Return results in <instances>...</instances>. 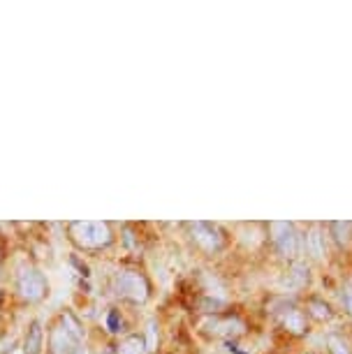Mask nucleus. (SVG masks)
Instances as JSON below:
<instances>
[{
    "mask_svg": "<svg viewBox=\"0 0 352 354\" xmlns=\"http://www.w3.org/2000/svg\"><path fill=\"white\" fill-rule=\"evenodd\" d=\"M84 329L72 313H65L49 333V354H84Z\"/></svg>",
    "mask_w": 352,
    "mask_h": 354,
    "instance_id": "1",
    "label": "nucleus"
},
{
    "mask_svg": "<svg viewBox=\"0 0 352 354\" xmlns=\"http://www.w3.org/2000/svg\"><path fill=\"white\" fill-rule=\"evenodd\" d=\"M70 241L79 250H102L114 241V232L109 223H93V220H77L68 225Z\"/></svg>",
    "mask_w": 352,
    "mask_h": 354,
    "instance_id": "2",
    "label": "nucleus"
},
{
    "mask_svg": "<svg viewBox=\"0 0 352 354\" xmlns=\"http://www.w3.org/2000/svg\"><path fill=\"white\" fill-rule=\"evenodd\" d=\"M114 292L118 299H125V301H130V304H144L151 294V285L142 273L121 271L114 278Z\"/></svg>",
    "mask_w": 352,
    "mask_h": 354,
    "instance_id": "3",
    "label": "nucleus"
},
{
    "mask_svg": "<svg viewBox=\"0 0 352 354\" xmlns=\"http://www.w3.org/2000/svg\"><path fill=\"white\" fill-rule=\"evenodd\" d=\"M17 292L24 301L28 304H39L42 299L49 294V280L44 278V273L39 269H24L21 273L17 276Z\"/></svg>",
    "mask_w": 352,
    "mask_h": 354,
    "instance_id": "4",
    "label": "nucleus"
},
{
    "mask_svg": "<svg viewBox=\"0 0 352 354\" xmlns=\"http://www.w3.org/2000/svg\"><path fill=\"white\" fill-rule=\"evenodd\" d=\"M271 241L283 257H295L299 252V236L292 223H271Z\"/></svg>",
    "mask_w": 352,
    "mask_h": 354,
    "instance_id": "5",
    "label": "nucleus"
},
{
    "mask_svg": "<svg viewBox=\"0 0 352 354\" xmlns=\"http://www.w3.org/2000/svg\"><path fill=\"white\" fill-rule=\"evenodd\" d=\"M190 232H192V241L207 252H214L223 245V234L216 225L195 223V225H190Z\"/></svg>",
    "mask_w": 352,
    "mask_h": 354,
    "instance_id": "6",
    "label": "nucleus"
},
{
    "mask_svg": "<svg viewBox=\"0 0 352 354\" xmlns=\"http://www.w3.org/2000/svg\"><path fill=\"white\" fill-rule=\"evenodd\" d=\"M42 347H44V329H42V324L35 319V322H30L28 331H26L24 352L26 354H42Z\"/></svg>",
    "mask_w": 352,
    "mask_h": 354,
    "instance_id": "7",
    "label": "nucleus"
},
{
    "mask_svg": "<svg viewBox=\"0 0 352 354\" xmlns=\"http://www.w3.org/2000/svg\"><path fill=\"white\" fill-rule=\"evenodd\" d=\"M283 326L288 329L292 336H302V333H306V315H304L299 308H290L283 313L281 317Z\"/></svg>",
    "mask_w": 352,
    "mask_h": 354,
    "instance_id": "8",
    "label": "nucleus"
},
{
    "mask_svg": "<svg viewBox=\"0 0 352 354\" xmlns=\"http://www.w3.org/2000/svg\"><path fill=\"white\" fill-rule=\"evenodd\" d=\"M114 354H146V343L142 336H125L116 345Z\"/></svg>",
    "mask_w": 352,
    "mask_h": 354,
    "instance_id": "9",
    "label": "nucleus"
},
{
    "mask_svg": "<svg viewBox=\"0 0 352 354\" xmlns=\"http://www.w3.org/2000/svg\"><path fill=\"white\" fill-rule=\"evenodd\" d=\"M306 250L315 259H322L324 257V236H322L320 227H313V230L306 234Z\"/></svg>",
    "mask_w": 352,
    "mask_h": 354,
    "instance_id": "10",
    "label": "nucleus"
},
{
    "mask_svg": "<svg viewBox=\"0 0 352 354\" xmlns=\"http://www.w3.org/2000/svg\"><path fill=\"white\" fill-rule=\"evenodd\" d=\"M308 313L315 319H320V322H329V319L334 317V310H331V306L327 301H322V299H311V301H308Z\"/></svg>",
    "mask_w": 352,
    "mask_h": 354,
    "instance_id": "11",
    "label": "nucleus"
},
{
    "mask_svg": "<svg viewBox=\"0 0 352 354\" xmlns=\"http://www.w3.org/2000/svg\"><path fill=\"white\" fill-rule=\"evenodd\" d=\"M331 232H334V239L338 245H345L350 239L352 232V223H331Z\"/></svg>",
    "mask_w": 352,
    "mask_h": 354,
    "instance_id": "12",
    "label": "nucleus"
},
{
    "mask_svg": "<svg viewBox=\"0 0 352 354\" xmlns=\"http://www.w3.org/2000/svg\"><path fill=\"white\" fill-rule=\"evenodd\" d=\"M327 345H329V352H331V354H350V350L345 347L343 340H341V338H336V336H329Z\"/></svg>",
    "mask_w": 352,
    "mask_h": 354,
    "instance_id": "13",
    "label": "nucleus"
},
{
    "mask_svg": "<svg viewBox=\"0 0 352 354\" xmlns=\"http://www.w3.org/2000/svg\"><path fill=\"white\" fill-rule=\"evenodd\" d=\"M292 278L297 280V285H304L308 280V269L304 264H295L292 266Z\"/></svg>",
    "mask_w": 352,
    "mask_h": 354,
    "instance_id": "14",
    "label": "nucleus"
},
{
    "mask_svg": "<svg viewBox=\"0 0 352 354\" xmlns=\"http://www.w3.org/2000/svg\"><path fill=\"white\" fill-rule=\"evenodd\" d=\"M341 301H343V310L348 313V315H352V287H350V285L343 290V294H341Z\"/></svg>",
    "mask_w": 352,
    "mask_h": 354,
    "instance_id": "15",
    "label": "nucleus"
},
{
    "mask_svg": "<svg viewBox=\"0 0 352 354\" xmlns=\"http://www.w3.org/2000/svg\"><path fill=\"white\" fill-rule=\"evenodd\" d=\"M0 299H3V294H0Z\"/></svg>",
    "mask_w": 352,
    "mask_h": 354,
    "instance_id": "16",
    "label": "nucleus"
},
{
    "mask_svg": "<svg viewBox=\"0 0 352 354\" xmlns=\"http://www.w3.org/2000/svg\"><path fill=\"white\" fill-rule=\"evenodd\" d=\"M109 354H114V352H109Z\"/></svg>",
    "mask_w": 352,
    "mask_h": 354,
    "instance_id": "17",
    "label": "nucleus"
}]
</instances>
